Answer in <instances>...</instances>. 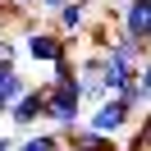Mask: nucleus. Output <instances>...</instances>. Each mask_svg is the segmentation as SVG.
<instances>
[{
	"label": "nucleus",
	"instance_id": "9",
	"mask_svg": "<svg viewBox=\"0 0 151 151\" xmlns=\"http://www.w3.org/2000/svg\"><path fill=\"white\" fill-rule=\"evenodd\" d=\"M14 151H64V137H60V133L46 124V128H32V133H23Z\"/></svg>",
	"mask_w": 151,
	"mask_h": 151
},
{
	"label": "nucleus",
	"instance_id": "3",
	"mask_svg": "<svg viewBox=\"0 0 151 151\" xmlns=\"http://www.w3.org/2000/svg\"><path fill=\"white\" fill-rule=\"evenodd\" d=\"M69 41L60 28H28L23 32V55L32 60V64H60V60L69 55Z\"/></svg>",
	"mask_w": 151,
	"mask_h": 151
},
{
	"label": "nucleus",
	"instance_id": "12",
	"mask_svg": "<svg viewBox=\"0 0 151 151\" xmlns=\"http://www.w3.org/2000/svg\"><path fill=\"white\" fill-rule=\"evenodd\" d=\"M78 87H83V101H87V110H92V105H101L105 96H110V92H105V83H101V78H83Z\"/></svg>",
	"mask_w": 151,
	"mask_h": 151
},
{
	"label": "nucleus",
	"instance_id": "6",
	"mask_svg": "<svg viewBox=\"0 0 151 151\" xmlns=\"http://www.w3.org/2000/svg\"><path fill=\"white\" fill-rule=\"evenodd\" d=\"M119 32H128L133 41H151V0H119Z\"/></svg>",
	"mask_w": 151,
	"mask_h": 151
},
{
	"label": "nucleus",
	"instance_id": "13",
	"mask_svg": "<svg viewBox=\"0 0 151 151\" xmlns=\"http://www.w3.org/2000/svg\"><path fill=\"white\" fill-rule=\"evenodd\" d=\"M19 55H23V46H14V41L0 32V64H19Z\"/></svg>",
	"mask_w": 151,
	"mask_h": 151
},
{
	"label": "nucleus",
	"instance_id": "11",
	"mask_svg": "<svg viewBox=\"0 0 151 151\" xmlns=\"http://www.w3.org/2000/svg\"><path fill=\"white\" fill-rule=\"evenodd\" d=\"M50 83H83L78 78V60H60V64H50Z\"/></svg>",
	"mask_w": 151,
	"mask_h": 151
},
{
	"label": "nucleus",
	"instance_id": "4",
	"mask_svg": "<svg viewBox=\"0 0 151 151\" xmlns=\"http://www.w3.org/2000/svg\"><path fill=\"white\" fill-rule=\"evenodd\" d=\"M46 101H50L46 83H32V87H28V96L9 105V124H14L19 133H32V128H41V124H46Z\"/></svg>",
	"mask_w": 151,
	"mask_h": 151
},
{
	"label": "nucleus",
	"instance_id": "16",
	"mask_svg": "<svg viewBox=\"0 0 151 151\" xmlns=\"http://www.w3.org/2000/svg\"><path fill=\"white\" fill-rule=\"evenodd\" d=\"M19 147V137H14V133H0V151H14Z\"/></svg>",
	"mask_w": 151,
	"mask_h": 151
},
{
	"label": "nucleus",
	"instance_id": "7",
	"mask_svg": "<svg viewBox=\"0 0 151 151\" xmlns=\"http://www.w3.org/2000/svg\"><path fill=\"white\" fill-rule=\"evenodd\" d=\"M60 137H64V147H69V151H124V142H119V137H105V133L87 128V124H78V128L60 133Z\"/></svg>",
	"mask_w": 151,
	"mask_h": 151
},
{
	"label": "nucleus",
	"instance_id": "15",
	"mask_svg": "<svg viewBox=\"0 0 151 151\" xmlns=\"http://www.w3.org/2000/svg\"><path fill=\"white\" fill-rule=\"evenodd\" d=\"M60 5H69V0H37V9H41V14H55Z\"/></svg>",
	"mask_w": 151,
	"mask_h": 151
},
{
	"label": "nucleus",
	"instance_id": "5",
	"mask_svg": "<svg viewBox=\"0 0 151 151\" xmlns=\"http://www.w3.org/2000/svg\"><path fill=\"white\" fill-rule=\"evenodd\" d=\"M92 0H69V5H60L55 14H50V28H60L64 37H87V28H92Z\"/></svg>",
	"mask_w": 151,
	"mask_h": 151
},
{
	"label": "nucleus",
	"instance_id": "8",
	"mask_svg": "<svg viewBox=\"0 0 151 151\" xmlns=\"http://www.w3.org/2000/svg\"><path fill=\"white\" fill-rule=\"evenodd\" d=\"M28 78H23V69L19 64H0V105H5V110H9L14 101H23V96H28Z\"/></svg>",
	"mask_w": 151,
	"mask_h": 151
},
{
	"label": "nucleus",
	"instance_id": "17",
	"mask_svg": "<svg viewBox=\"0 0 151 151\" xmlns=\"http://www.w3.org/2000/svg\"><path fill=\"white\" fill-rule=\"evenodd\" d=\"M9 5H14V9H19V14H28L32 5H37V0H9Z\"/></svg>",
	"mask_w": 151,
	"mask_h": 151
},
{
	"label": "nucleus",
	"instance_id": "18",
	"mask_svg": "<svg viewBox=\"0 0 151 151\" xmlns=\"http://www.w3.org/2000/svg\"><path fill=\"white\" fill-rule=\"evenodd\" d=\"M0 119H9V110H5V105H0Z\"/></svg>",
	"mask_w": 151,
	"mask_h": 151
},
{
	"label": "nucleus",
	"instance_id": "10",
	"mask_svg": "<svg viewBox=\"0 0 151 151\" xmlns=\"http://www.w3.org/2000/svg\"><path fill=\"white\" fill-rule=\"evenodd\" d=\"M124 151H151V110L133 124V133L124 137Z\"/></svg>",
	"mask_w": 151,
	"mask_h": 151
},
{
	"label": "nucleus",
	"instance_id": "2",
	"mask_svg": "<svg viewBox=\"0 0 151 151\" xmlns=\"http://www.w3.org/2000/svg\"><path fill=\"white\" fill-rule=\"evenodd\" d=\"M133 124H137V114L124 105V96H105L101 105H92V110H87V128L105 133V137H119V142L133 133Z\"/></svg>",
	"mask_w": 151,
	"mask_h": 151
},
{
	"label": "nucleus",
	"instance_id": "14",
	"mask_svg": "<svg viewBox=\"0 0 151 151\" xmlns=\"http://www.w3.org/2000/svg\"><path fill=\"white\" fill-rule=\"evenodd\" d=\"M137 87L151 96V60H142V69H137Z\"/></svg>",
	"mask_w": 151,
	"mask_h": 151
},
{
	"label": "nucleus",
	"instance_id": "1",
	"mask_svg": "<svg viewBox=\"0 0 151 151\" xmlns=\"http://www.w3.org/2000/svg\"><path fill=\"white\" fill-rule=\"evenodd\" d=\"M46 92H50L46 124L55 133H69V128H78V124H87V101H83V87L78 83H50L46 78Z\"/></svg>",
	"mask_w": 151,
	"mask_h": 151
}]
</instances>
